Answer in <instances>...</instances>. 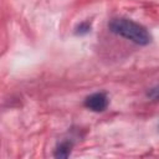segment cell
<instances>
[{"label":"cell","instance_id":"obj_2","mask_svg":"<svg viewBox=\"0 0 159 159\" xmlns=\"http://www.w3.org/2000/svg\"><path fill=\"white\" fill-rule=\"evenodd\" d=\"M84 107L92 112H103L108 107V97L104 92H96L86 97Z\"/></svg>","mask_w":159,"mask_h":159},{"label":"cell","instance_id":"obj_1","mask_svg":"<svg viewBox=\"0 0 159 159\" xmlns=\"http://www.w3.org/2000/svg\"><path fill=\"white\" fill-rule=\"evenodd\" d=\"M108 29L111 32L140 46H147L152 42V35L147 27L125 17L112 19L108 24Z\"/></svg>","mask_w":159,"mask_h":159},{"label":"cell","instance_id":"obj_3","mask_svg":"<svg viewBox=\"0 0 159 159\" xmlns=\"http://www.w3.org/2000/svg\"><path fill=\"white\" fill-rule=\"evenodd\" d=\"M73 147V142L71 139H65L60 142L55 149V157L56 158H68L71 154Z\"/></svg>","mask_w":159,"mask_h":159},{"label":"cell","instance_id":"obj_5","mask_svg":"<svg viewBox=\"0 0 159 159\" xmlns=\"http://www.w3.org/2000/svg\"><path fill=\"white\" fill-rule=\"evenodd\" d=\"M147 96H148L149 98L154 99V101H159V86H157V87H153V88H150V89L148 91Z\"/></svg>","mask_w":159,"mask_h":159},{"label":"cell","instance_id":"obj_4","mask_svg":"<svg viewBox=\"0 0 159 159\" xmlns=\"http://www.w3.org/2000/svg\"><path fill=\"white\" fill-rule=\"evenodd\" d=\"M91 29H92V24L89 21H82V22H80L75 27V34L77 36H83V35L89 34L91 32Z\"/></svg>","mask_w":159,"mask_h":159}]
</instances>
